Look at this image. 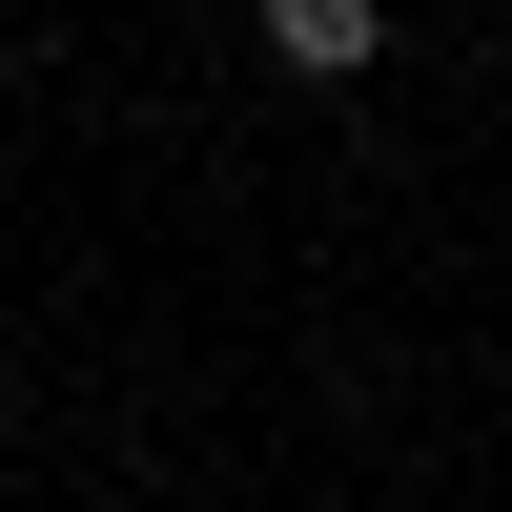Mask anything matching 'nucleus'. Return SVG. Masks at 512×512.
Here are the masks:
<instances>
[{"mask_svg": "<svg viewBox=\"0 0 512 512\" xmlns=\"http://www.w3.org/2000/svg\"><path fill=\"white\" fill-rule=\"evenodd\" d=\"M267 62L287 82H369L390 62V0H267Z\"/></svg>", "mask_w": 512, "mask_h": 512, "instance_id": "f257e3e1", "label": "nucleus"}]
</instances>
